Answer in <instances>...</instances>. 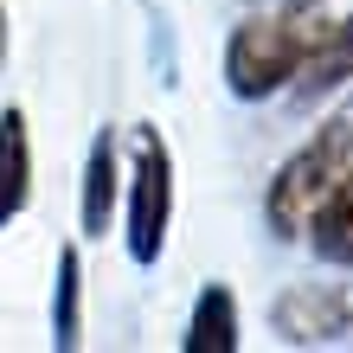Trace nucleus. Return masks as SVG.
<instances>
[{"label":"nucleus","instance_id":"f03ea898","mask_svg":"<svg viewBox=\"0 0 353 353\" xmlns=\"http://www.w3.org/2000/svg\"><path fill=\"white\" fill-rule=\"evenodd\" d=\"M347 161H353V110L327 116L321 129L276 168V180L263 186V225L276 238H302L308 219L321 212V199L334 193V180L347 174Z\"/></svg>","mask_w":353,"mask_h":353},{"label":"nucleus","instance_id":"1a4fd4ad","mask_svg":"<svg viewBox=\"0 0 353 353\" xmlns=\"http://www.w3.org/2000/svg\"><path fill=\"white\" fill-rule=\"evenodd\" d=\"M347 84H353V13L327 26L321 52L308 58V71L296 77V90H302V97H327V90H347Z\"/></svg>","mask_w":353,"mask_h":353},{"label":"nucleus","instance_id":"f257e3e1","mask_svg":"<svg viewBox=\"0 0 353 353\" xmlns=\"http://www.w3.org/2000/svg\"><path fill=\"white\" fill-rule=\"evenodd\" d=\"M327 19L315 0H263L257 13H244L232 39H225V90L238 103H263L296 90V77L308 71V58L321 52Z\"/></svg>","mask_w":353,"mask_h":353},{"label":"nucleus","instance_id":"9b49d317","mask_svg":"<svg viewBox=\"0 0 353 353\" xmlns=\"http://www.w3.org/2000/svg\"><path fill=\"white\" fill-rule=\"evenodd\" d=\"M0 65H7V0H0Z\"/></svg>","mask_w":353,"mask_h":353},{"label":"nucleus","instance_id":"20e7f679","mask_svg":"<svg viewBox=\"0 0 353 353\" xmlns=\"http://www.w3.org/2000/svg\"><path fill=\"white\" fill-rule=\"evenodd\" d=\"M347 296L334 283H302V289H289V296L276 302V327H283V341H296V347H321V341H334L347 334Z\"/></svg>","mask_w":353,"mask_h":353},{"label":"nucleus","instance_id":"423d86ee","mask_svg":"<svg viewBox=\"0 0 353 353\" xmlns=\"http://www.w3.org/2000/svg\"><path fill=\"white\" fill-rule=\"evenodd\" d=\"M32 199V135H26V110H0V232L26 212Z\"/></svg>","mask_w":353,"mask_h":353},{"label":"nucleus","instance_id":"7ed1b4c3","mask_svg":"<svg viewBox=\"0 0 353 353\" xmlns=\"http://www.w3.org/2000/svg\"><path fill=\"white\" fill-rule=\"evenodd\" d=\"M168 225H174V148L168 135L141 122L135 129V161L122 180V244H129L135 270H154L168 251Z\"/></svg>","mask_w":353,"mask_h":353},{"label":"nucleus","instance_id":"6e6552de","mask_svg":"<svg viewBox=\"0 0 353 353\" xmlns=\"http://www.w3.org/2000/svg\"><path fill=\"white\" fill-rule=\"evenodd\" d=\"M302 238H308V251H315L321 263H353V161L334 180V193L321 199V212L308 219Z\"/></svg>","mask_w":353,"mask_h":353},{"label":"nucleus","instance_id":"0eeeda50","mask_svg":"<svg viewBox=\"0 0 353 353\" xmlns=\"http://www.w3.org/2000/svg\"><path fill=\"white\" fill-rule=\"evenodd\" d=\"M180 347L186 353H232L238 347V296L225 283H205L193 296V315H186Z\"/></svg>","mask_w":353,"mask_h":353},{"label":"nucleus","instance_id":"9d476101","mask_svg":"<svg viewBox=\"0 0 353 353\" xmlns=\"http://www.w3.org/2000/svg\"><path fill=\"white\" fill-rule=\"evenodd\" d=\"M52 341L58 347H77L84 341V257H77V244L58 251V289H52Z\"/></svg>","mask_w":353,"mask_h":353},{"label":"nucleus","instance_id":"39448f33","mask_svg":"<svg viewBox=\"0 0 353 353\" xmlns=\"http://www.w3.org/2000/svg\"><path fill=\"white\" fill-rule=\"evenodd\" d=\"M122 205V161H116V135L97 129L90 154H84V193H77V225L84 238H110V219Z\"/></svg>","mask_w":353,"mask_h":353}]
</instances>
